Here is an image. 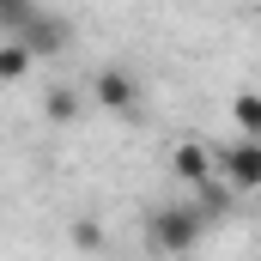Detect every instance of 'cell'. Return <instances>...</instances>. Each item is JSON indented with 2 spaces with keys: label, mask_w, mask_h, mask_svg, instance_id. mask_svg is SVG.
I'll use <instances>...</instances> for the list:
<instances>
[{
  "label": "cell",
  "mask_w": 261,
  "mask_h": 261,
  "mask_svg": "<svg viewBox=\"0 0 261 261\" xmlns=\"http://www.w3.org/2000/svg\"><path fill=\"white\" fill-rule=\"evenodd\" d=\"M170 170H176L182 182H206V176H213V146H200V140H182V146L170 152Z\"/></svg>",
  "instance_id": "5"
},
{
  "label": "cell",
  "mask_w": 261,
  "mask_h": 261,
  "mask_svg": "<svg viewBox=\"0 0 261 261\" xmlns=\"http://www.w3.org/2000/svg\"><path fill=\"white\" fill-rule=\"evenodd\" d=\"M24 12H31V0H0V31H6V37H12V31H18V18H24Z\"/></svg>",
  "instance_id": "9"
},
{
  "label": "cell",
  "mask_w": 261,
  "mask_h": 261,
  "mask_svg": "<svg viewBox=\"0 0 261 261\" xmlns=\"http://www.w3.org/2000/svg\"><path fill=\"white\" fill-rule=\"evenodd\" d=\"M200 219H206V213L164 206V213H152V225H146V243H152V249H164V255H182V249H195V243H200Z\"/></svg>",
  "instance_id": "1"
},
{
  "label": "cell",
  "mask_w": 261,
  "mask_h": 261,
  "mask_svg": "<svg viewBox=\"0 0 261 261\" xmlns=\"http://www.w3.org/2000/svg\"><path fill=\"white\" fill-rule=\"evenodd\" d=\"M231 122H237V134H261V91H237L231 97Z\"/></svg>",
  "instance_id": "7"
},
{
  "label": "cell",
  "mask_w": 261,
  "mask_h": 261,
  "mask_svg": "<svg viewBox=\"0 0 261 261\" xmlns=\"http://www.w3.org/2000/svg\"><path fill=\"white\" fill-rule=\"evenodd\" d=\"M97 103H103L110 116H134V110H140V85H134L122 67H103V73H97Z\"/></svg>",
  "instance_id": "4"
},
{
  "label": "cell",
  "mask_w": 261,
  "mask_h": 261,
  "mask_svg": "<svg viewBox=\"0 0 261 261\" xmlns=\"http://www.w3.org/2000/svg\"><path fill=\"white\" fill-rule=\"evenodd\" d=\"M43 116H49V122H79V97H73L67 85H55V91L43 97Z\"/></svg>",
  "instance_id": "8"
},
{
  "label": "cell",
  "mask_w": 261,
  "mask_h": 261,
  "mask_svg": "<svg viewBox=\"0 0 261 261\" xmlns=\"http://www.w3.org/2000/svg\"><path fill=\"white\" fill-rule=\"evenodd\" d=\"M31 61H37V55H31V49H24L18 37H6V43H0V85L24 79V73H31Z\"/></svg>",
  "instance_id": "6"
},
{
  "label": "cell",
  "mask_w": 261,
  "mask_h": 261,
  "mask_svg": "<svg viewBox=\"0 0 261 261\" xmlns=\"http://www.w3.org/2000/svg\"><path fill=\"white\" fill-rule=\"evenodd\" d=\"M31 55H61L67 49V24H55V18H43V12H24L18 18V31H12Z\"/></svg>",
  "instance_id": "3"
},
{
  "label": "cell",
  "mask_w": 261,
  "mask_h": 261,
  "mask_svg": "<svg viewBox=\"0 0 261 261\" xmlns=\"http://www.w3.org/2000/svg\"><path fill=\"white\" fill-rule=\"evenodd\" d=\"M213 170L231 189H261V134H237L231 146L213 152Z\"/></svg>",
  "instance_id": "2"
}]
</instances>
